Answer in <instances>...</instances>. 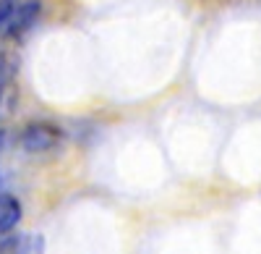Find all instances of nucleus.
Instances as JSON below:
<instances>
[{"instance_id": "obj_1", "label": "nucleus", "mask_w": 261, "mask_h": 254, "mask_svg": "<svg viewBox=\"0 0 261 254\" xmlns=\"http://www.w3.org/2000/svg\"><path fill=\"white\" fill-rule=\"evenodd\" d=\"M60 142H63V131L50 121H32L21 129V136H18V144L32 155L50 152Z\"/></svg>"}, {"instance_id": "obj_2", "label": "nucleus", "mask_w": 261, "mask_h": 254, "mask_svg": "<svg viewBox=\"0 0 261 254\" xmlns=\"http://www.w3.org/2000/svg\"><path fill=\"white\" fill-rule=\"evenodd\" d=\"M39 13H42V0H21V3H16V11L11 16V24H8V34L6 37L21 39L27 32L34 29Z\"/></svg>"}, {"instance_id": "obj_3", "label": "nucleus", "mask_w": 261, "mask_h": 254, "mask_svg": "<svg viewBox=\"0 0 261 254\" xmlns=\"http://www.w3.org/2000/svg\"><path fill=\"white\" fill-rule=\"evenodd\" d=\"M0 254H42V236L11 234L0 239Z\"/></svg>"}, {"instance_id": "obj_4", "label": "nucleus", "mask_w": 261, "mask_h": 254, "mask_svg": "<svg viewBox=\"0 0 261 254\" xmlns=\"http://www.w3.org/2000/svg\"><path fill=\"white\" fill-rule=\"evenodd\" d=\"M21 223V202L13 194H0V239L11 236Z\"/></svg>"}, {"instance_id": "obj_5", "label": "nucleus", "mask_w": 261, "mask_h": 254, "mask_svg": "<svg viewBox=\"0 0 261 254\" xmlns=\"http://www.w3.org/2000/svg\"><path fill=\"white\" fill-rule=\"evenodd\" d=\"M11 79H13V68L8 58L0 53V113H3V105H6V95L11 89Z\"/></svg>"}, {"instance_id": "obj_6", "label": "nucleus", "mask_w": 261, "mask_h": 254, "mask_svg": "<svg viewBox=\"0 0 261 254\" xmlns=\"http://www.w3.org/2000/svg\"><path fill=\"white\" fill-rule=\"evenodd\" d=\"M18 0H0V37L8 34V24H11V16L16 11Z\"/></svg>"}, {"instance_id": "obj_7", "label": "nucleus", "mask_w": 261, "mask_h": 254, "mask_svg": "<svg viewBox=\"0 0 261 254\" xmlns=\"http://www.w3.org/2000/svg\"><path fill=\"white\" fill-rule=\"evenodd\" d=\"M3 147H6V131L0 129V150H3Z\"/></svg>"}]
</instances>
